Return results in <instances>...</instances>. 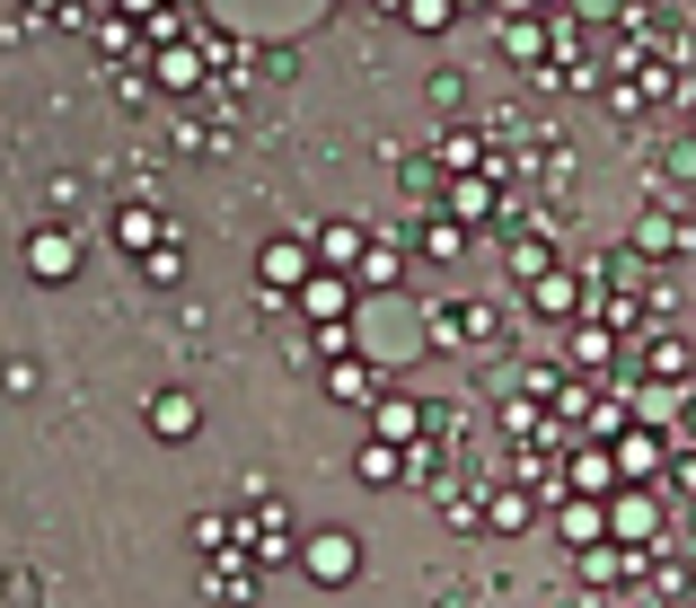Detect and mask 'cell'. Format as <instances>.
I'll use <instances>...</instances> for the list:
<instances>
[{
    "instance_id": "obj_1",
    "label": "cell",
    "mask_w": 696,
    "mask_h": 608,
    "mask_svg": "<svg viewBox=\"0 0 696 608\" xmlns=\"http://www.w3.org/2000/svg\"><path fill=\"white\" fill-rule=\"evenodd\" d=\"M27 265H36V273H71V265H80V247H71V230H44V239L27 247Z\"/></svg>"
}]
</instances>
